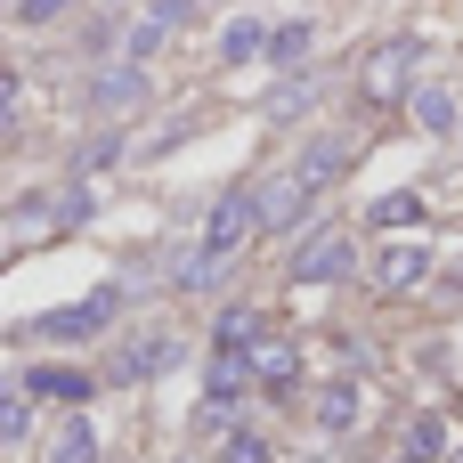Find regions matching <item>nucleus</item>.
Segmentation results:
<instances>
[{
    "mask_svg": "<svg viewBox=\"0 0 463 463\" xmlns=\"http://www.w3.org/2000/svg\"><path fill=\"white\" fill-rule=\"evenodd\" d=\"M106 8H122V0H106Z\"/></svg>",
    "mask_w": 463,
    "mask_h": 463,
    "instance_id": "25",
    "label": "nucleus"
},
{
    "mask_svg": "<svg viewBox=\"0 0 463 463\" xmlns=\"http://www.w3.org/2000/svg\"><path fill=\"white\" fill-rule=\"evenodd\" d=\"M350 269H358L350 236H309V244L293 252V277H301V285H317V277H350Z\"/></svg>",
    "mask_w": 463,
    "mask_h": 463,
    "instance_id": "5",
    "label": "nucleus"
},
{
    "mask_svg": "<svg viewBox=\"0 0 463 463\" xmlns=\"http://www.w3.org/2000/svg\"><path fill=\"white\" fill-rule=\"evenodd\" d=\"M252 195H260V236H285V228H301L317 179H309V171H277V179H260Z\"/></svg>",
    "mask_w": 463,
    "mask_h": 463,
    "instance_id": "3",
    "label": "nucleus"
},
{
    "mask_svg": "<svg viewBox=\"0 0 463 463\" xmlns=\"http://www.w3.org/2000/svg\"><path fill=\"white\" fill-rule=\"evenodd\" d=\"M114 309H122V285H98L81 309H57V317H41V334H49V342H90V334H106V326H114Z\"/></svg>",
    "mask_w": 463,
    "mask_h": 463,
    "instance_id": "4",
    "label": "nucleus"
},
{
    "mask_svg": "<svg viewBox=\"0 0 463 463\" xmlns=\"http://www.w3.org/2000/svg\"><path fill=\"white\" fill-rule=\"evenodd\" d=\"M358 415H366L358 383H326V391H317V423H326V431H358Z\"/></svg>",
    "mask_w": 463,
    "mask_h": 463,
    "instance_id": "9",
    "label": "nucleus"
},
{
    "mask_svg": "<svg viewBox=\"0 0 463 463\" xmlns=\"http://www.w3.org/2000/svg\"><path fill=\"white\" fill-rule=\"evenodd\" d=\"M49 463H98V439H90V423H65V431H57V448H49Z\"/></svg>",
    "mask_w": 463,
    "mask_h": 463,
    "instance_id": "16",
    "label": "nucleus"
},
{
    "mask_svg": "<svg viewBox=\"0 0 463 463\" xmlns=\"http://www.w3.org/2000/svg\"><path fill=\"white\" fill-rule=\"evenodd\" d=\"M415 277H423V244H383L374 285H383V293H399V285H415Z\"/></svg>",
    "mask_w": 463,
    "mask_h": 463,
    "instance_id": "10",
    "label": "nucleus"
},
{
    "mask_svg": "<svg viewBox=\"0 0 463 463\" xmlns=\"http://www.w3.org/2000/svg\"><path fill=\"white\" fill-rule=\"evenodd\" d=\"M90 106H98V114H122V106H146V73H138V65H106V73L90 81Z\"/></svg>",
    "mask_w": 463,
    "mask_h": 463,
    "instance_id": "6",
    "label": "nucleus"
},
{
    "mask_svg": "<svg viewBox=\"0 0 463 463\" xmlns=\"http://www.w3.org/2000/svg\"><path fill=\"white\" fill-rule=\"evenodd\" d=\"M342 163H350V138H317V146L301 155V171H309L317 187H326V179H342Z\"/></svg>",
    "mask_w": 463,
    "mask_h": 463,
    "instance_id": "14",
    "label": "nucleus"
},
{
    "mask_svg": "<svg viewBox=\"0 0 463 463\" xmlns=\"http://www.w3.org/2000/svg\"><path fill=\"white\" fill-rule=\"evenodd\" d=\"M366 220H374V228H415V220H423V203H415V195H383Z\"/></svg>",
    "mask_w": 463,
    "mask_h": 463,
    "instance_id": "20",
    "label": "nucleus"
},
{
    "mask_svg": "<svg viewBox=\"0 0 463 463\" xmlns=\"http://www.w3.org/2000/svg\"><path fill=\"white\" fill-rule=\"evenodd\" d=\"M439 463H463V448H448V456H439Z\"/></svg>",
    "mask_w": 463,
    "mask_h": 463,
    "instance_id": "24",
    "label": "nucleus"
},
{
    "mask_svg": "<svg viewBox=\"0 0 463 463\" xmlns=\"http://www.w3.org/2000/svg\"><path fill=\"white\" fill-rule=\"evenodd\" d=\"M309 98H317V90H309V73H301V81H285V90L269 98V114H277V122H301V114H309Z\"/></svg>",
    "mask_w": 463,
    "mask_h": 463,
    "instance_id": "19",
    "label": "nucleus"
},
{
    "mask_svg": "<svg viewBox=\"0 0 463 463\" xmlns=\"http://www.w3.org/2000/svg\"><path fill=\"white\" fill-rule=\"evenodd\" d=\"M24 391H33V399H65V407H81V399H90V374H65V366H33V374H24Z\"/></svg>",
    "mask_w": 463,
    "mask_h": 463,
    "instance_id": "11",
    "label": "nucleus"
},
{
    "mask_svg": "<svg viewBox=\"0 0 463 463\" xmlns=\"http://www.w3.org/2000/svg\"><path fill=\"white\" fill-rule=\"evenodd\" d=\"M252 342H260V309H244V301H236V309L220 317V350H252Z\"/></svg>",
    "mask_w": 463,
    "mask_h": 463,
    "instance_id": "15",
    "label": "nucleus"
},
{
    "mask_svg": "<svg viewBox=\"0 0 463 463\" xmlns=\"http://www.w3.org/2000/svg\"><path fill=\"white\" fill-rule=\"evenodd\" d=\"M244 236H260V195H252V187L220 195V212H212V228H203V252H187L171 277H179V285H203L228 252H244Z\"/></svg>",
    "mask_w": 463,
    "mask_h": 463,
    "instance_id": "1",
    "label": "nucleus"
},
{
    "mask_svg": "<svg viewBox=\"0 0 463 463\" xmlns=\"http://www.w3.org/2000/svg\"><path fill=\"white\" fill-rule=\"evenodd\" d=\"M260 49H269V24H260V16H236V24H228V41H220V57H228V65H244V57H260Z\"/></svg>",
    "mask_w": 463,
    "mask_h": 463,
    "instance_id": "13",
    "label": "nucleus"
},
{
    "mask_svg": "<svg viewBox=\"0 0 463 463\" xmlns=\"http://www.w3.org/2000/svg\"><path fill=\"white\" fill-rule=\"evenodd\" d=\"M57 8H65V0H16V16H24V24H49Z\"/></svg>",
    "mask_w": 463,
    "mask_h": 463,
    "instance_id": "23",
    "label": "nucleus"
},
{
    "mask_svg": "<svg viewBox=\"0 0 463 463\" xmlns=\"http://www.w3.org/2000/svg\"><path fill=\"white\" fill-rule=\"evenodd\" d=\"M415 57H423V41H415V33L383 41V49H374L366 65H358V98H366V106H391V98H399V90L415 81Z\"/></svg>",
    "mask_w": 463,
    "mask_h": 463,
    "instance_id": "2",
    "label": "nucleus"
},
{
    "mask_svg": "<svg viewBox=\"0 0 463 463\" xmlns=\"http://www.w3.org/2000/svg\"><path fill=\"white\" fill-rule=\"evenodd\" d=\"M171 358H179V342H171V334H138V342L114 358V383H146V374H163Z\"/></svg>",
    "mask_w": 463,
    "mask_h": 463,
    "instance_id": "7",
    "label": "nucleus"
},
{
    "mask_svg": "<svg viewBox=\"0 0 463 463\" xmlns=\"http://www.w3.org/2000/svg\"><path fill=\"white\" fill-rule=\"evenodd\" d=\"M309 41H317L309 24H277V33H269V57H277V65H301V57H309Z\"/></svg>",
    "mask_w": 463,
    "mask_h": 463,
    "instance_id": "17",
    "label": "nucleus"
},
{
    "mask_svg": "<svg viewBox=\"0 0 463 463\" xmlns=\"http://www.w3.org/2000/svg\"><path fill=\"white\" fill-rule=\"evenodd\" d=\"M24 431H33V415H24V391H16V399L0 407V439H24Z\"/></svg>",
    "mask_w": 463,
    "mask_h": 463,
    "instance_id": "22",
    "label": "nucleus"
},
{
    "mask_svg": "<svg viewBox=\"0 0 463 463\" xmlns=\"http://www.w3.org/2000/svg\"><path fill=\"white\" fill-rule=\"evenodd\" d=\"M293 374H301L293 342H252V383H269V391H293Z\"/></svg>",
    "mask_w": 463,
    "mask_h": 463,
    "instance_id": "8",
    "label": "nucleus"
},
{
    "mask_svg": "<svg viewBox=\"0 0 463 463\" xmlns=\"http://www.w3.org/2000/svg\"><path fill=\"white\" fill-rule=\"evenodd\" d=\"M415 122H423L431 138H448V130H456V122H463V106H456V98H448V90H415Z\"/></svg>",
    "mask_w": 463,
    "mask_h": 463,
    "instance_id": "12",
    "label": "nucleus"
},
{
    "mask_svg": "<svg viewBox=\"0 0 463 463\" xmlns=\"http://www.w3.org/2000/svg\"><path fill=\"white\" fill-rule=\"evenodd\" d=\"M448 456V423H407V463H431Z\"/></svg>",
    "mask_w": 463,
    "mask_h": 463,
    "instance_id": "18",
    "label": "nucleus"
},
{
    "mask_svg": "<svg viewBox=\"0 0 463 463\" xmlns=\"http://www.w3.org/2000/svg\"><path fill=\"white\" fill-rule=\"evenodd\" d=\"M228 463H277V456H269V439H252V431H236V439H228Z\"/></svg>",
    "mask_w": 463,
    "mask_h": 463,
    "instance_id": "21",
    "label": "nucleus"
}]
</instances>
